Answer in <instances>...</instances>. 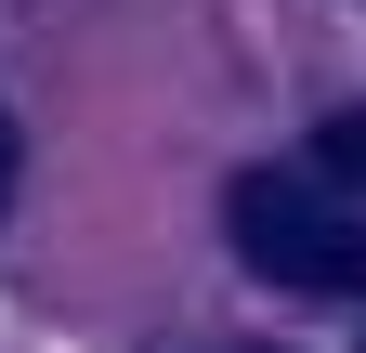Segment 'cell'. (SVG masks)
<instances>
[{
    "instance_id": "1",
    "label": "cell",
    "mask_w": 366,
    "mask_h": 353,
    "mask_svg": "<svg viewBox=\"0 0 366 353\" xmlns=\"http://www.w3.org/2000/svg\"><path fill=\"white\" fill-rule=\"evenodd\" d=\"M222 223H236V262H249V275L314 288V301H366V223L327 209L301 170H236Z\"/></svg>"
},
{
    "instance_id": "2",
    "label": "cell",
    "mask_w": 366,
    "mask_h": 353,
    "mask_svg": "<svg viewBox=\"0 0 366 353\" xmlns=\"http://www.w3.org/2000/svg\"><path fill=\"white\" fill-rule=\"evenodd\" d=\"M314 157H327V170H340V184H366V105H340L327 131H314Z\"/></svg>"
},
{
    "instance_id": "3",
    "label": "cell",
    "mask_w": 366,
    "mask_h": 353,
    "mask_svg": "<svg viewBox=\"0 0 366 353\" xmlns=\"http://www.w3.org/2000/svg\"><path fill=\"white\" fill-rule=\"evenodd\" d=\"M14 170H26V144H14V118H0V209H14Z\"/></svg>"
}]
</instances>
